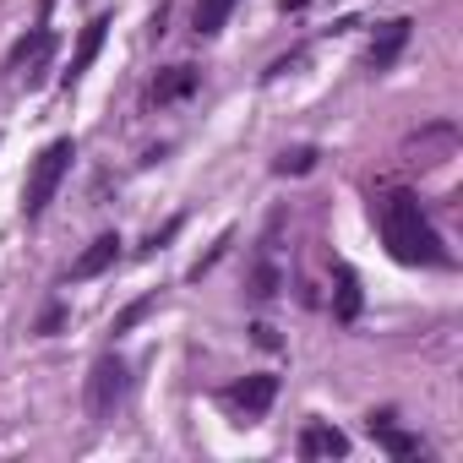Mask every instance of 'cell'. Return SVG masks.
Wrapping results in <instances>:
<instances>
[{
	"label": "cell",
	"instance_id": "1",
	"mask_svg": "<svg viewBox=\"0 0 463 463\" xmlns=\"http://www.w3.org/2000/svg\"><path fill=\"white\" fill-rule=\"evenodd\" d=\"M376 229H382V246L392 262L403 268H452V251L441 246L436 223L425 218L414 191H387L376 202Z\"/></svg>",
	"mask_w": 463,
	"mask_h": 463
},
{
	"label": "cell",
	"instance_id": "2",
	"mask_svg": "<svg viewBox=\"0 0 463 463\" xmlns=\"http://www.w3.org/2000/svg\"><path fill=\"white\" fill-rule=\"evenodd\" d=\"M71 158H77V142H71V137H55V142L33 158L28 180H23V218H44V207L55 202V191H61Z\"/></svg>",
	"mask_w": 463,
	"mask_h": 463
},
{
	"label": "cell",
	"instance_id": "3",
	"mask_svg": "<svg viewBox=\"0 0 463 463\" xmlns=\"http://www.w3.org/2000/svg\"><path fill=\"white\" fill-rule=\"evenodd\" d=\"M126 392H131V371H126V360H120L115 349L99 354L93 371H88V414H93V420H109V414L126 403Z\"/></svg>",
	"mask_w": 463,
	"mask_h": 463
},
{
	"label": "cell",
	"instance_id": "4",
	"mask_svg": "<svg viewBox=\"0 0 463 463\" xmlns=\"http://www.w3.org/2000/svg\"><path fill=\"white\" fill-rule=\"evenodd\" d=\"M50 55H55V28H28L17 44H12V55H6V71H17L28 88H39L44 82V71H50Z\"/></svg>",
	"mask_w": 463,
	"mask_h": 463
},
{
	"label": "cell",
	"instance_id": "5",
	"mask_svg": "<svg viewBox=\"0 0 463 463\" xmlns=\"http://www.w3.org/2000/svg\"><path fill=\"white\" fill-rule=\"evenodd\" d=\"M409 33H414V23H409V17L382 23V28H376V39H371V50H365V71H371V77L392 71V66H398V55L409 50Z\"/></svg>",
	"mask_w": 463,
	"mask_h": 463
},
{
	"label": "cell",
	"instance_id": "6",
	"mask_svg": "<svg viewBox=\"0 0 463 463\" xmlns=\"http://www.w3.org/2000/svg\"><path fill=\"white\" fill-rule=\"evenodd\" d=\"M273 398H279V376H268V371H257V376H246V382H235V387H223V403H229V409H241L246 420L268 414Z\"/></svg>",
	"mask_w": 463,
	"mask_h": 463
},
{
	"label": "cell",
	"instance_id": "7",
	"mask_svg": "<svg viewBox=\"0 0 463 463\" xmlns=\"http://www.w3.org/2000/svg\"><path fill=\"white\" fill-rule=\"evenodd\" d=\"M109 12H99L88 28H82V39H77V50H71V66H66V88H77L88 71H93V61H99V50H104V39H109Z\"/></svg>",
	"mask_w": 463,
	"mask_h": 463
},
{
	"label": "cell",
	"instance_id": "8",
	"mask_svg": "<svg viewBox=\"0 0 463 463\" xmlns=\"http://www.w3.org/2000/svg\"><path fill=\"white\" fill-rule=\"evenodd\" d=\"M120 262V235H99L77 262H71V273H66V284H88V279H99V273H109Z\"/></svg>",
	"mask_w": 463,
	"mask_h": 463
},
{
	"label": "cell",
	"instance_id": "9",
	"mask_svg": "<svg viewBox=\"0 0 463 463\" xmlns=\"http://www.w3.org/2000/svg\"><path fill=\"white\" fill-rule=\"evenodd\" d=\"M365 425H371V436H376L392 458H425V441H420V436H409V430H398V425H392V409L371 414Z\"/></svg>",
	"mask_w": 463,
	"mask_h": 463
},
{
	"label": "cell",
	"instance_id": "10",
	"mask_svg": "<svg viewBox=\"0 0 463 463\" xmlns=\"http://www.w3.org/2000/svg\"><path fill=\"white\" fill-rule=\"evenodd\" d=\"M344 452H349V436H344L338 425L311 420V425L300 430V458H344Z\"/></svg>",
	"mask_w": 463,
	"mask_h": 463
},
{
	"label": "cell",
	"instance_id": "11",
	"mask_svg": "<svg viewBox=\"0 0 463 463\" xmlns=\"http://www.w3.org/2000/svg\"><path fill=\"white\" fill-rule=\"evenodd\" d=\"M409 147L420 153L414 164H441V158H452V147H458V131H452L447 120H436V126H425V131H420Z\"/></svg>",
	"mask_w": 463,
	"mask_h": 463
},
{
	"label": "cell",
	"instance_id": "12",
	"mask_svg": "<svg viewBox=\"0 0 463 463\" xmlns=\"http://www.w3.org/2000/svg\"><path fill=\"white\" fill-rule=\"evenodd\" d=\"M196 82H202V71L196 66H169L158 82H153V104H175V99H185V93H196Z\"/></svg>",
	"mask_w": 463,
	"mask_h": 463
},
{
	"label": "cell",
	"instance_id": "13",
	"mask_svg": "<svg viewBox=\"0 0 463 463\" xmlns=\"http://www.w3.org/2000/svg\"><path fill=\"white\" fill-rule=\"evenodd\" d=\"M235 6H241V0H196V12H191L196 39H218V33H223V23L235 17Z\"/></svg>",
	"mask_w": 463,
	"mask_h": 463
},
{
	"label": "cell",
	"instance_id": "14",
	"mask_svg": "<svg viewBox=\"0 0 463 463\" xmlns=\"http://www.w3.org/2000/svg\"><path fill=\"white\" fill-rule=\"evenodd\" d=\"M317 158H322L317 147H284V153L273 158V175H284V180H289V175H311Z\"/></svg>",
	"mask_w": 463,
	"mask_h": 463
},
{
	"label": "cell",
	"instance_id": "15",
	"mask_svg": "<svg viewBox=\"0 0 463 463\" xmlns=\"http://www.w3.org/2000/svg\"><path fill=\"white\" fill-rule=\"evenodd\" d=\"M354 317H360V279L338 268V322H354Z\"/></svg>",
	"mask_w": 463,
	"mask_h": 463
},
{
	"label": "cell",
	"instance_id": "16",
	"mask_svg": "<svg viewBox=\"0 0 463 463\" xmlns=\"http://www.w3.org/2000/svg\"><path fill=\"white\" fill-rule=\"evenodd\" d=\"M153 306H158V295H142V300H131V306H126V311L115 317V327H109V333H115V338H120V333H131V327H137V322H142V317H147Z\"/></svg>",
	"mask_w": 463,
	"mask_h": 463
},
{
	"label": "cell",
	"instance_id": "17",
	"mask_svg": "<svg viewBox=\"0 0 463 463\" xmlns=\"http://www.w3.org/2000/svg\"><path fill=\"white\" fill-rule=\"evenodd\" d=\"M279 295V273L268 262H257V279H251V300H273Z\"/></svg>",
	"mask_w": 463,
	"mask_h": 463
},
{
	"label": "cell",
	"instance_id": "18",
	"mask_svg": "<svg viewBox=\"0 0 463 463\" xmlns=\"http://www.w3.org/2000/svg\"><path fill=\"white\" fill-rule=\"evenodd\" d=\"M175 235H180V218H169V223H164V229H158V235H153V241H147V251H164V246H169V241H175Z\"/></svg>",
	"mask_w": 463,
	"mask_h": 463
},
{
	"label": "cell",
	"instance_id": "19",
	"mask_svg": "<svg viewBox=\"0 0 463 463\" xmlns=\"http://www.w3.org/2000/svg\"><path fill=\"white\" fill-rule=\"evenodd\" d=\"M55 327H61V306H50V311H44V322H39V338H50Z\"/></svg>",
	"mask_w": 463,
	"mask_h": 463
},
{
	"label": "cell",
	"instance_id": "20",
	"mask_svg": "<svg viewBox=\"0 0 463 463\" xmlns=\"http://www.w3.org/2000/svg\"><path fill=\"white\" fill-rule=\"evenodd\" d=\"M251 333H257V344H262V349H279V333H273V327H251Z\"/></svg>",
	"mask_w": 463,
	"mask_h": 463
}]
</instances>
